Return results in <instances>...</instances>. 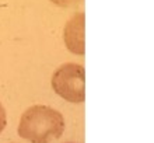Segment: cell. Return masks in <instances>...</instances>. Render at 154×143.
<instances>
[{
    "instance_id": "5b68a950",
    "label": "cell",
    "mask_w": 154,
    "mask_h": 143,
    "mask_svg": "<svg viewBox=\"0 0 154 143\" xmlns=\"http://www.w3.org/2000/svg\"><path fill=\"white\" fill-rule=\"evenodd\" d=\"M6 125H7V115H6L4 107L2 105V102H0V133L3 132V129L6 128Z\"/></svg>"
},
{
    "instance_id": "6da1fadb",
    "label": "cell",
    "mask_w": 154,
    "mask_h": 143,
    "mask_svg": "<svg viewBox=\"0 0 154 143\" xmlns=\"http://www.w3.org/2000/svg\"><path fill=\"white\" fill-rule=\"evenodd\" d=\"M18 135L29 143H51L65 132L63 115L48 105H32L23 112Z\"/></svg>"
},
{
    "instance_id": "3957f363",
    "label": "cell",
    "mask_w": 154,
    "mask_h": 143,
    "mask_svg": "<svg viewBox=\"0 0 154 143\" xmlns=\"http://www.w3.org/2000/svg\"><path fill=\"white\" fill-rule=\"evenodd\" d=\"M63 41L72 53L83 56L85 53V16L84 13H76L65 25Z\"/></svg>"
},
{
    "instance_id": "277c9868",
    "label": "cell",
    "mask_w": 154,
    "mask_h": 143,
    "mask_svg": "<svg viewBox=\"0 0 154 143\" xmlns=\"http://www.w3.org/2000/svg\"><path fill=\"white\" fill-rule=\"evenodd\" d=\"M49 2H52L53 4H56L59 7H70V6H74L83 0H49Z\"/></svg>"
},
{
    "instance_id": "7a4b0ae2",
    "label": "cell",
    "mask_w": 154,
    "mask_h": 143,
    "mask_svg": "<svg viewBox=\"0 0 154 143\" xmlns=\"http://www.w3.org/2000/svg\"><path fill=\"white\" fill-rule=\"evenodd\" d=\"M53 91L63 100L79 104L85 100V70L79 63L59 66L51 79Z\"/></svg>"
}]
</instances>
